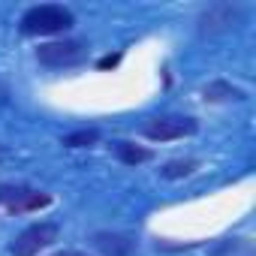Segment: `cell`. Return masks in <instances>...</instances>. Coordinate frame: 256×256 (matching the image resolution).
I'll use <instances>...</instances> for the list:
<instances>
[{
    "mask_svg": "<svg viewBox=\"0 0 256 256\" xmlns=\"http://www.w3.org/2000/svg\"><path fill=\"white\" fill-rule=\"evenodd\" d=\"M88 58V48L84 42L78 40H64V42H46L36 48V60L42 66H52V70H60V66H76Z\"/></svg>",
    "mask_w": 256,
    "mask_h": 256,
    "instance_id": "5b68a950",
    "label": "cell"
},
{
    "mask_svg": "<svg viewBox=\"0 0 256 256\" xmlns=\"http://www.w3.org/2000/svg\"><path fill=\"white\" fill-rule=\"evenodd\" d=\"M196 130H199V124L193 118H184V114H160V118L145 120L142 136L151 139V142H172V139L193 136Z\"/></svg>",
    "mask_w": 256,
    "mask_h": 256,
    "instance_id": "7a4b0ae2",
    "label": "cell"
},
{
    "mask_svg": "<svg viewBox=\"0 0 256 256\" xmlns=\"http://www.w3.org/2000/svg\"><path fill=\"white\" fill-rule=\"evenodd\" d=\"M76 22V16L66 6L58 4H42V6H30L22 16V34L24 36H52V34H64L70 30Z\"/></svg>",
    "mask_w": 256,
    "mask_h": 256,
    "instance_id": "6da1fadb",
    "label": "cell"
},
{
    "mask_svg": "<svg viewBox=\"0 0 256 256\" xmlns=\"http://www.w3.org/2000/svg\"><path fill=\"white\" fill-rule=\"evenodd\" d=\"M58 235H60L58 223H34L16 235V241L10 244V253L12 256H36L40 250L52 247L58 241Z\"/></svg>",
    "mask_w": 256,
    "mask_h": 256,
    "instance_id": "277c9868",
    "label": "cell"
},
{
    "mask_svg": "<svg viewBox=\"0 0 256 256\" xmlns=\"http://www.w3.org/2000/svg\"><path fill=\"white\" fill-rule=\"evenodd\" d=\"M90 244L102 256H133L136 253V238L126 232H94Z\"/></svg>",
    "mask_w": 256,
    "mask_h": 256,
    "instance_id": "52a82bcc",
    "label": "cell"
},
{
    "mask_svg": "<svg viewBox=\"0 0 256 256\" xmlns=\"http://www.w3.org/2000/svg\"><path fill=\"white\" fill-rule=\"evenodd\" d=\"M118 60H120V54H112V58H102V60H100V66L106 70V66H114Z\"/></svg>",
    "mask_w": 256,
    "mask_h": 256,
    "instance_id": "7c38bea8",
    "label": "cell"
},
{
    "mask_svg": "<svg viewBox=\"0 0 256 256\" xmlns=\"http://www.w3.org/2000/svg\"><path fill=\"white\" fill-rule=\"evenodd\" d=\"M205 100L211 102H226V100H244V90L241 88H232L229 82H211L205 88Z\"/></svg>",
    "mask_w": 256,
    "mask_h": 256,
    "instance_id": "9c48e42d",
    "label": "cell"
},
{
    "mask_svg": "<svg viewBox=\"0 0 256 256\" xmlns=\"http://www.w3.org/2000/svg\"><path fill=\"white\" fill-rule=\"evenodd\" d=\"M114 157L124 163V166H139V163H148L154 154L148 148H139L133 142H114Z\"/></svg>",
    "mask_w": 256,
    "mask_h": 256,
    "instance_id": "ba28073f",
    "label": "cell"
},
{
    "mask_svg": "<svg viewBox=\"0 0 256 256\" xmlns=\"http://www.w3.org/2000/svg\"><path fill=\"white\" fill-rule=\"evenodd\" d=\"M54 256H88V253H82V250H60V253H54Z\"/></svg>",
    "mask_w": 256,
    "mask_h": 256,
    "instance_id": "4fadbf2b",
    "label": "cell"
},
{
    "mask_svg": "<svg viewBox=\"0 0 256 256\" xmlns=\"http://www.w3.org/2000/svg\"><path fill=\"white\" fill-rule=\"evenodd\" d=\"M241 6H232V4H217V6H211L202 18H199V34H208V36H214V34H223V30H229V28H235L238 22H241Z\"/></svg>",
    "mask_w": 256,
    "mask_h": 256,
    "instance_id": "8992f818",
    "label": "cell"
},
{
    "mask_svg": "<svg viewBox=\"0 0 256 256\" xmlns=\"http://www.w3.org/2000/svg\"><path fill=\"white\" fill-rule=\"evenodd\" d=\"M0 205L12 214H28V211L48 208L52 196L34 187H22V184H0Z\"/></svg>",
    "mask_w": 256,
    "mask_h": 256,
    "instance_id": "3957f363",
    "label": "cell"
},
{
    "mask_svg": "<svg viewBox=\"0 0 256 256\" xmlns=\"http://www.w3.org/2000/svg\"><path fill=\"white\" fill-rule=\"evenodd\" d=\"M196 160H169L163 169H160V175L163 178H187V175H193L196 172Z\"/></svg>",
    "mask_w": 256,
    "mask_h": 256,
    "instance_id": "30bf717a",
    "label": "cell"
},
{
    "mask_svg": "<svg viewBox=\"0 0 256 256\" xmlns=\"http://www.w3.org/2000/svg\"><path fill=\"white\" fill-rule=\"evenodd\" d=\"M96 139H100V130H78V133L64 136L60 145H66V148H90Z\"/></svg>",
    "mask_w": 256,
    "mask_h": 256,
    "instance_id": "8fae6325",
    "label": "cell"
}]
</instances>
